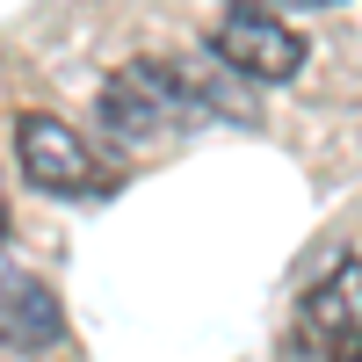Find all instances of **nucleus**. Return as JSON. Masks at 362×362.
I'll list each match as a JSON object with an SVG mask.
<instances>
[{
  "label": "nucleus",
  "mask_w": 362,
  "mask_h": 362,
  "mask_svg": "<svg viewBox=\"0 0 362 362\" xmlns=\"http://www.w3.org/2000/svg\"><path fill=\"white\" fill-rule=\"evenodd\" d=\"M8 232H15V225H8V196H0V247H8Z\"/></svg>",
  "instance_id": "obj_6"
},
{
  "label": "nucleus",
  "mask_w": 362,
  "mask_h": 362,
  "mask_svg": "<svg viewBox=\"0 0 362 362\" xmlns=\"http://www.w3.org/2000/svg\"><path fill=\"white\" fill-rule=\"evenodd\" d=\"M290 8H334V0H290Z\"/></svg>",
  "instance_id": "obj_7"
},
{
  "label": "nucleus",
  "mask_w": 362,
  "mask_h": 362,
  "mask_svg": "<svg viewBox=\"0 0 362 362\" xmlns=\"http://www.w3.org/2000/svg\"><path fill=\"white\" fill-rule=\"evenodd\" d=\"M66 341V312H58V297L22 276V268H0V348L15 355H51Z\"/></svg>",
  "instance_id": "obj_5"
},
{
  "label": "nucleus",
  "mask_w": 362,
  "mask_h": 362,
  "mask_svg": "<svg viewBox=\"0 0 362 362\" xmlns=\"http://www.w3.org/2000/svg\"><path fill=\"white\" fill-rule=\"evenodd\" d=\"M210 58H218L225 73H239V80H297L305 58H312V44L297 37L276 8L232 0V8L218 15V29H210Z\"/></svg>",
  "instance_id": "obj_3"
},
{
  "label": "nucleus",
  "mask_w": 362,
  "mask_h": 362,
  "mask_svg": "<svg viewBox=\"0 0 362 362\" xmlns=\"http://www.w3.org/2000/svg\"><path fill=\"white\" fill-rule=\"evenodd\" d=\"M15 160L29 174V189L66 196V203H95V196H109L116 181H124V167H109L73 124H58V116H44V109L15 124Z\"/></svg>",
  "instance_id": "obj_2"
},
{
  "label": "nucleus",
  "mask_w": 362,
  "mask_h": 362,
  "mask_svg": "<svg viewBox=\"0 0 362 362\" xmlns=\"http://www.w3.org/2000/svg\"><path fill=\"white\" fill-rule=\"evenodd\" d=\"M305 362H362V261H334L297 305Z\"/></svg>",
  "instance_id": "obj_4"
},
{
  "label": "nucleus",
  "mask_w": 362,
  "mask_h": 362,
  "mask_svg": "<svg viewBox=\"0 0 362 362\" xmlns=\"http://www.w3.org/2000/svg\"><path fill=\"white\" fill-rule=\"evenodd\" d=\"M95 116H102V131L124 138V145L167 138L181 124H196V116H239V124H247L239 95L218 80V58H138V66L102 80Z\"/></svg>",
  "instance_id": "obj_1"
}]
</instances>
